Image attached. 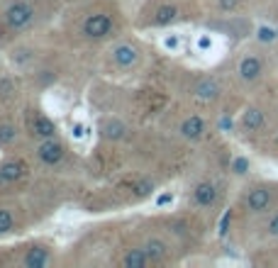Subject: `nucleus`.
Wrapping results in <instances>:
<instances>
[{
	"label": "nucleus",
	"instance_id": "nucleus-3",
	"mask_svg": "<svg viewBox=\"0 0 278 268\" xmlns=\"http://www.w3.org/2000/svg\"><path fill=\"white\" fill-rule=\"evenodd\" d=\"M64 154H66L64 144L56 142L54 137H52V139H42V144L37 146V156H39V161L47 163V166H56V163H61Z\"/></svg>",
	"mask_w": 278,
	"mask_h": 268
},
{
	"label": "nucleus",
	"instance_id": "nucleus-11",
	"mask_svg": "<svg viewBox=\"0 0 278 268\" xmlns=\"http://www.w3.org/2000/svg\"><path fill=\"white\" fill-rule=\"evenodd\" d=\"M49 261H52V256H49L47 249L32 246V249H27V253L22 258V266H27V268H42V266H49Z\"/></svg>",
	"mask_w": 278,
	"mask_h": 268
},
{
	"label": "nucleus",
	"instance_id": "nucleus-2",
	"mask_svg": "<svg viewBox=\"0 0 278 268\" xmlns=\"http://www.w3.org/2000/svg\"><path fill=\"white\" fill-rule=\"evenodd\" d=\"M112 30V18L105 15V13H98V15H90L86 22H83V35L88 39H103L107 37Z\"/></svg>",
	"mask_w": 278,
	"mask_h": 268
},
{
	"label": "nucleus",
	"instance_id": "nucleus-21",
	"mask_svg": "<svg viewBox=\"0 0 278 268\" xmlns=\"http://www.w3.org/2000/svg\"><path fill=\"white\" fill-rule=\"evenodd\" d=\"M17 139V129L13 125H0V144H13Z\"/></svg>",
	"mask_w": 278,
	"mask_h": 268
},
{
	"label": "nucleus",
	"instance_id": "nucleus-12",
	"mask_svg": "<svg viewBox=\"0 0 278 268\" xmlns=\"http://www.w3.org/2000/svg\"><path fill=\"white\" fill-rule=\"evenodd\" d=\"M32 137H39V139H52V137H56V125H54L49 117L37 115V117L32 120Z\"/></svg>",
	"mask_w": 278,
	"mask_h": 268
},
{
	"label": "nucleus",
	"instance_id": "nucleus-19",
	"mask_svg": "<svg viewBox=\"0 0 278 268\" xmlns=\"http://www.w3.org/2000/svg\"><path fill=\"white\" fill-rule=\"evenodd\" d=\"M256 39L261 42V44H271V42H276L278 39V30H273V27H259L256 30Z\"/></svg>",
	"mask_w": 278,
	"mask_h": 268
},
{
	"label": "nucleus",
	"instance_id": "nucleus-25",
	"mask_svg": "<svg viewBox=\"0 0 278 268\" xmlns=\"http://www.w3.org/2000/svg\"><path fill=\"white\" fill-rule=\"evenodd\" d=\"M227 224H229V212L222 217V224H220V234H225V232H227Z\"/></svg>",
	"mask_w": 278,
	"mask_h": 268
},
{
	"label": "nucleus",
	"instance_id": "nucleus-18",
	"mask_svg": "<svg viewBox=\"0 0 278 268\" xmlns=\"http://www.w3.org/2000/svg\"><path fill=\"white\" fill-rule=\"evenodd\" d=\"M154 188H156V183L152 180V178H142V180H137L134 183V197H147V195H152L154 193Z\"/></svg>",
	"mask_w": 278,
	"mask_h": 268
},
{
	"label": "nucleus",
	"instance_id": "nucleus-15",
	"mask_svg": "<svg viewBox=\"0 0 278 268\" xmlns=\"http://www.w3.org/2000/svg\"><path fill=\"white\" fill-rule=\"evenodd\" d=\"M100 132H103V137H105V139L117 142V139L127 137V125H124V122H120V120H105V122L100 125Z\"/></svg>",
	"mask_w": 278,
	"mask_h": 268
},
{
	"label": "nucleus",
	"instance_id": "nucleus-27",
	"mask_svg": "<svg viewBox=\"0 0 278 268\" xmlns=\"http://www.w3.org/2000/svg\"><path fill=\"white\" fill-rule=\"evenodd\" d=\"M198 47H200V49H208V47H210V39H208V37H203V39L198 42Z\"/></svg>",
	"mask_w": 278,
	"mask_h": 268
},
{
	"label": "nucleus",
	"instance_id": "nucleus-4",
	"mask_svg": "<svg viewBox=\"0 0 278 268\" xmlns=\"http://www.w3.org/2000/svg\"><path fill=\"white\" fill-rule=\"evenodd\" d=\"M271 200H273V197H271V190L256 185V188L249 190V195H246L244 202H246V210H249V212H256V214H259V212H266V210L271 207Z\"/></svg>",
	"mask_w": 278,
	"mask_h": 268
},
{
	"label": "nucleus",
	"instance_id": "nucleus-8",
	"mask_svg": "<svg viewBox=\"0 0 278 268\" xmlns=\"http://www.w3.org/2000/svg\"><path fill=\"white\" fill-rule=\"evenodd\" d=\"M193 95H195V100H200V103H212V100L220 98V83H217L215 78H203V81L195 83Z\"/></svg>",
	"mask_w": 278,
	"mask_h": 268
},
{
	"label": "nucleus",
	"instance_id": "nucleus-23",
	"mask_svg": "<svg viewBox=\"0 0 278 268\" xmlns=\"http://www.w3.org/2000/svg\"><path fill=\"white\" fill-rule=\"evenodd\" d=\"M266 232H268V236H273V239H278V212L268 219V224H266Z\"/></svg>",
	"mask_w": 278,
	"mask_h": 268
},
{
	"label": "nucleus",
	"instance_id": "nucleus-20",
	"mask_svg": "<svg viewBox=\"0 0 278 268\" xmlns=\"http://www.w3.org/2000/svg\"><path fill=\"white\" fill-rule=\"evenodd\" d=\"M15 227V217L10 210H0V234H8Z\"/></svg>",
	"mask_w": 278,
	"mask_h": 268
},
{
	"label": "nucleus",
	"instance_id": "nucleus-14",
	"mask_svg": "<svg viewBox=\"0 0 278 268\" xmlns=\"http://www.w3.org/2000/svg\"><path fill=\"white\" fill-rule=\"evenodd\" d=\"M149 263H152V261H149L144 246H142V249H129V251L122 256V266H124V268H144V266H149Z\"/></svg>",
	"mask_w": 278,
	"mask_h": 268
},
{
	"label": "nucleus",
	"instance_id": "nucleus-17",
	"mask_svg": "<svg viewBox=\"0 0 278 268\" xmlns=\"http://www.w3.org/2000/svg\"><path fill=\"white\" fill-rule=\"evenodd\" d=\"M176 15H178V10H176L174 5H161V8L154 13V25H156V27L171 25V22L176 20Z\"/></svg>",
	"mask_w": 278,
	"mask_h": 268
},
{
	"label": "nucleus",
	"instance_id": "nucleus-5",
	"mask_svg": "<svg viewBox=\"0 0 278 268\" xmlns=\"http://www.w3.org/2000/svg\"><path fill=\"white\" fill-rule=\"evenodd\" d=\"M110 56H112V64L120 66V69H129V66H134L139 61V52L132 44H115Z\"/></svg>",
	"mask_w": 278,
	"mask_h": 268
},
{
	"label": "nucleus",
	"instance_id": "nucleus-24",
	"mask_svg": "<svg viewBox=\"0 0 278 268\" xmlns=\"http://www.w3.org/2000/svg\"><path fill=\"white\" fill-rule=\"evenodd\" d=\"M217 5H220V10H225V13H232V10L239 5V0H217Z\"/></svg>",
	"mask_w": 278,
	"mask_h": 268
},
{
	"label": "nucleus",
	"instance_id": "nucleus-7",
	"mask_svg": "<svg viewBox=\"0 0 278 268\" xmlns=\"http://www.w3.org/2000/svg\"><path fill=\"white\" fill-rule=\"evenodd\" d=\"M263 73V64L259 56H244L239 61V78L246 81V83H254L259 81V76Z\"/></svg>",
	"mask_w": 278,
	"mask_h": 268
},
{
	"label": "nucleus",
	"instance_id": "nucleus-9",
	"mask_svg": "<svg viewBox=\"0 0 278 268\" xmlns=\"http://www.w3.org/2000/svg\"><path fill=\"white\" fill-rule=\"evenodd\" d=\"M181 137L183 139H188V142H195V139H200L203 134H205V122H203V117H198V115H191V117H186L183 122H181Z\"/></svg>",
	"mask_w": 278,
	"mask_h": 268
},
{
	"label": "nucleus",
	"instance_id": "nucleus-13",
	"mask_svg": "<svg viewBox=\"0 0 278 268\" xmlns=\"http://www.w3.org/2000/svg\"><path fill=\"white\" fill-rule=\"evenodd\" d=\"M144 251H147V256H149L152 263H159V261H164L169 256V244L164 239H159V236H152L144 244Z\"/></svg>",
	"mask_w": 278,
	"mask_h": 268
},
{
	"label": "nucleus",
	"instance_id": "nucleus-6",
	"mask_svg": "<svg viewBox=\"0 0 278 268\" xmlns=\"http://www.w3.org/2000/svg\"><path fill=\"white\" fill-rule=\"evenodd\" d=\"M25 176V163L20 159H10L5 163H0V188H5Z\"/></svg>",
	"mask_w": 278,
	"mask_h": 268
},
{
	"label": "nucleus",
	"instance_id": "nucleus-10",
	"mask_svg": "<svg viewBox=\"0 0 278 268\" xmlns=\"http://www.w3.org/2000/svg\"><path fill=\"white\" fill-rule=\"evenodd\" d=\"M193 200H195L200 207H212V205L217 202V188H215V183H210V180L198 183L195 190H193Z\"/></svg>",
	"mask_w": 278,
	"mask_h": 268
},
{
	"label": "nucleus",
	"instance_id": "nucleus-16",
	"mask_svg": "<svg viewBox=\"0 0 278 268\" xmlns=\"http://www.w3.org/2000/svg\"><path fill=\"white\" fill-rule=\"evenodd\" d=\"M263 122H266V117H263V112L259 107H249L244 112V117H242V127L246 132H259L263 127Z\"/></svg>",
	"mask_w": 278,
	"mask_h": 268
},
{
	"label": "nucleus",
	"instance_id": "nucleus-26",
	"mask_svg": "<svg viewBox=\"0 0 278 268\" xmlns=\"http://www.w3.org/2000/svg\"><path fill=\"white\" fill-rule=\"evenodd\" d=\"M171 200H174V195H169V193H166V195H161V197H159V205H166V202H171Z\"/></svg>",
	"mask_w": 278,
	"mask_h": 268
},
{
	"label": "nucleus",
	"instance_id": "nucleus-22",
	"mask_svg": "<svg viewBox=\"0 0 278 268\" xmlns=\"http://www.w3.org/2000/svg\"><path fill=\"white\" fill-rule=\"evenodd\" d=\"M232 171H234L237 176H244V173L249 171V161H246L244 156H239V159H234V161H232Z\"/></svg>",
	"mask_w": 278,
	"mask_h": 268
},
{
	"label": "nucleus",
	"instance_id": "nucleus-1",
	"mask_svg": "<svg viewBox=\"0 0 278 268\" xmlns=\"http://www.w3.org/2000/svg\"><path fill=\"white\" fill-rule=\"evenodd\" d=\"M32 20H35V8L27 3V0H15V3L5 10V25L15 32L30 27Z\"/></svg>",
	"mask_w": 278,
	"mask_h": 268
}]
</instances>
